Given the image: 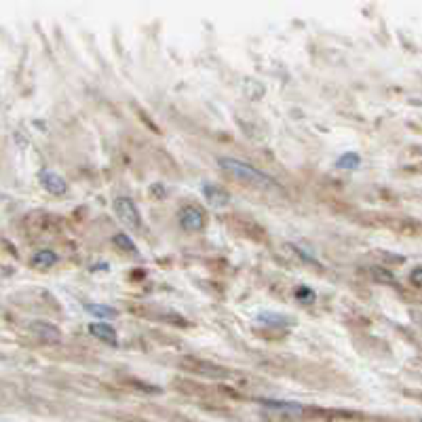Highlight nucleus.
<instances>
[{"instance_id": "1", "label": "nucleus", "mask_w": 422, "mask_h": 422, "mask_svg": "<svg viewBox=\"0 0 422 422\" xmlns=\"http://www.w3.org/2000/svg\"><path fill=\"white\" fill-rule=\"evenodd\" d=\"M220 169L226 171L230 177L243 182V184H250V186H258V188H266V190H281V184L266 175L264 171H260L258 167L245 163V160H239V158H230V156H222L218 160Z\"/></svg>"}, {"instance_id": "2", "label": "nucleus", "mask_w": 422, "mask_h": 422, "mask_svg": "<svg viewBox=\"0 0 422 422\" xmlns=\"http://www.w3.org/2000/svg\"><path fill=\"white\" fill-rule=\"evenodd\" d=\"M115 213L119 216V220L125 226H129L134 230L141 228V213L140 209H138V205L134 203V199H129V197L115 199Z\"/></svg>"}, {"instance_id": "3", "label": "nucleus", "mask_w": 422, "mask_h": 422, "mask_svg": "<svg viewBox=\"0 0 422 422\" xmlns=\"http://www.w3.org/2000/svg\"><path fill=\"white\" fill-rule=\"evenodd\" d=\"M177 222L186 233H201L205 228V213L197 205H184L177 211Z\"/></svg>"}, {"instance_id": "4", "label": "nucleus", "mask_w": 422, "mask_h": 422, "mask_svg": "<svg viewBox=\"0 0 422 422\" xmlns=\"http://www.w3.org/2000/svg\"><path fill=\"white\" fill-rule=\"evenodd\" d=\"M264 410H269L275 416H283V418H300L304 416V406L295 404V402H277V399H260L258 402Z\"/></svg>"}, {"instance_id": "5", "label": "nucleus", "mask_w": 422, "mask_h": 422, "mask_svg": "<svg viewBox=\"0 0 422 422\" xmlns=\"http://www.w3.org/2000/svg\"><path fill=\"white\" fill-rule=\"evenodd\" d=\"M40 184L53 197H61V194L68 192V182L53 169H42L40 171Z\"/></svg>"}, {"instance_id": "6", "label": "nucleus", "mask_w": 422, "mask_h": 422, "mask_svg": "<svg viewBox=\"0 0 422 422\" xmlns=\"http://www.w3.org/2000/svg\"><path fill=\"white\" fill-rule=\"evenodd\" d=\"M89 334L110 346H117L119 344V336H117V329L108 323V321H93L89 325Z\"/></svg>"}, {"instance_id": "7", "label": "nucleus", "mask_w": 422, "mask_h": 422, "mask_svg": "<svg viewBox=\"0 0 422 422\" xmlns=\"http://www.w3.org/2000/svg\"><path fill=\"white\" fill-rule=\"evenodd\" d=\"M203 197L213 207H226L230 203V192L216 184H203Z\"/></svg>"}, {"instance_id": "8", "label": "nucleus", "mask_w": 422, "mask_h": 422, "mask_svg": "<svg viewBox=\"0 0 422 422\" xmlns=\"http://www.w3.org/2000/svg\"><path fill=\"white\" fill-rule=\"evenodd\" d=\"M30 329L36 334V338H40L42 342H59L61 340V332L53 325V323H47V321H36L30 325Z\"/></svg>"}, {"instance_id": "9", "label": "nucleus", "mask_w": 422, "mask_h": 422, "mask_svg": "<svg viewBox=\"0 0 422 422\" xmlns=\"http://www.w3.org/2000/svg\"><path fill=\"white\" fill-rule=\"evenodd\" d=\"M85 310L89 315H93L95 319H117L119 317V310L110 304H85Z\"/></svg>"}, {"instance_id": "10", "label": "nucleus", "mask_w": 422, "mask_h": 422, "mask_svg": "<svg viewBox=\"0 0 422 422\" xmlns=\"http://www.w3.org/2000/svg\"><path fill=\"white\" fill-rule=\"evenodd\" d=\"M55 262H57V254H55L53 250H40V252H36L34 258H32V266H34V269H49V266H53Z\"/></svg>"}, {"instance_id": "11", "label": "nucleus", "mask_w": 422, "mask_h": 422, "mask_svg": "<svg viewBox=\"0 0 422 422\" xmlns=\"http://www.w3.org/2000/svg\"><path fill=\"white\" fill-rule=\"evenodd\" d=\"M258 321L264 325H271V327H287L291 323L287 315H279V312H260Z\"/></svg>"}, {"instance_id": "12", "label": "nucleus", "mask_w": 422, "mask_h": 422, "mask_svg": "<svg viewBox=\"0 0 422 422\" xmlns=\"http://www.w3.org/2000/svg\"><path fill=\"white\" fill-rule=\"evenodd\" d=\"M370 275L376 283H382V285H391V283H397V277L391 269H385V266H372L370 269Z\"/></svg>"}, {"instance_id": "13", "label": "nucleus", "mask_w": 422, "mask_h": 422, "mask_svg": "<svg viewBox=\"0 0 422 422\" xmlns=\"http://www.w3.org/2000/svg\"><path fill=\"white\" fill-rule=\"evenodd\" d=\"M340 169H357L359 165H361V156L357 154V152H344L340 158H338V163H336Z\"/></svg>"}, {"instance_id": "14", "label": "nucleus", "mask_w": 422, "mask_h": 422, "mask_svg": "<svg viewBox=\"0 0 422 422\" xmlns=\"http://www.w3.org/2000/svg\"><path fill=\"white\" fill-rule=\"evenodd\" d=\"M112 243L117 245V247H121L123 252H127V254H138V247H136V243L127 237V235H123V233H119V235H115L112 237Z\"/></svg>"}, {"instance_id": "15", "label": "nucleus", "mask_w": 422, "mask_h": 422, "mask_svg": "<svg viewBox=\"0 0 422 422\" xmlns=\"http://www.w3.org/2000/svg\"><path fill=\"white\" fill-rule=\"evenodd\" d=\"M192 361H194V359H192ZM194 363H199V368H190L192 372L207 374V376H213V378H220V376L226 374L224 368H218V365H211V363H201V361H194Z\"/></svg>"}, {"instance_id": "16", "label": "nucleus", "mask_w": 422, "mask_h": 422, "mask_svg": "<svg viewBox=\"0 0 422 422\" xmlns=\"http://www.w3.org/2000/svg\"><path fill=\"white\" fill-rule=\"evenodd\" d=\"M295 300L298 302H302V304H312L315 300H317V293L310 289V287H306V285H300L298 289H295Z\"/></svg>"}, {"instance_id": "17", "label": "nucleus", "mask_w": 422, "mask_h": 422, "mask_svg": "<svg viewBox=\"0 0 422 422\" xmlns=\"http://www.w3.org/2000/svg\"><path fill=\"white\" fill-rule=\"evenodd\" d=\"M287 250H289V252H291L293 256H298V258H300L302 262H306V264H310V266H317V269L321 266V264H319V262H317V260H315L312 256H308V254H306L304 250H300V247H295V245H287Z\"/></svg>"}, {"instance_id": "18", "label": "nucleus", "mask_w": 422, "mask_h": 422, "mask_svg": "<svg viewBox=\"0 0 422 422\" xmlns=\"http://www.w3.org/2000/svg\"><path fill=\"white\" fill-rule=\"evenodd\" d=\"M410 281H412V285H414V287H421L422 285V269L421 266H416V269L410 273Z\"/></svg>"}]
</instances>
